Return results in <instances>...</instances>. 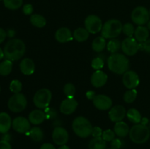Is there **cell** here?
<instances>
[{
  "label": "cell",
  "instance_id": "9",
  "mask_svg": "<svg viewBox=\"0 0 150 149\" xmlns=\"http://www.w3.org/2000/svg\"><path fill=\"white\" fill-rule=\"evenodd\" d=\"M84 25L86 30L93 34L100 32L103 26L101 19L95 15H90L87 16L84 20Z\"/></svg>",
  "mask_w": 150,
  "mask_h": 149
},
{
  "label": "cell",
  "instance_id": "33",
  "mask_svg": "<svg viewBox=\"0 0 150 149\" xmlns=\"http://www.w3.org/2000/svg\"><path fill=\"white\" fill-rule=\"evenodd\" d=\"M137 91L135 89H129L128 91L125 93L124 96H123V99L124 101L126 103H133L135 100H136V97H137Z\"/></svg>",
  "mask_w": 150,
  "mask_h": 149
},
{
  "label": "cell",
  "instance_id": "2",
  "mask_svg": "<svg viewBox=\"0 0 150 149\" xmlns=\"http://www.w3.org/2000/svg\"><path fill=\"white\" fill-rule=\"evenodd\" d=\"M108 67L112 72L117 74H122L128 70L129 59L126 56L121 53H113L107 60Z\"/></svg>",
  "mask_w": 150,
  "mask_h": 149
},
{
  "label": "cell",
  "instance_id": "34",
  "mask_svg": "<svg viewBox=\"0 0 150 149\" xmlns=\"http://www.w3.org/2000/svg\"><path fill=\"white\" fill-rule=\"evenodd\" d=\"M63 91L67 98H74L76 95V87L73 83H68L64 85Z\"/></svg>",
  "mask_w": 150,
  "mask_h": 149
},
{
  "label": "cell",
  "instance_id": "42",
  "mask_svg": "<svg viewBox=\"0 0 150 149\" xmlns=\"http://www.w3.org/2000/svg\"><path fill=\"white\" fill-rule=\"evenodd\" d=\"M122 145V140L120 139H114L111 142V146L112 148L114 149H120Z\"/></svg>",
  "mask_w": 150,
  "mask_h": 149
},
{
  "label": "cell",
  "instance_id": "43",
  "mask_svg": "<svg viewBox=\"0 0 150 149\" xmlns=\"http://www.w3.org/2000/svg\"><path fill=\"white\" fill-rule=\"evenodd\" d=\"M0 149H12L11 145L8 141L0 140Z\"/></svg>",
  "mask_w": 150,
  "mask_h": 149
},
{
  "label": "cell",
  "instance_id": "15",
  "mask_svg": "<svg viewBox=\"0 0 150 149\" xmlns=\"http://www.w3.org/2000/svg\"><path fill=\"white\" fill-rule=\"evenodd\" d=\"M126 110L122 105H115L113 108H111L108 112V117L110 120L113 122H119V121H122L123 118L125 117Z\"/></svg>",
  "mask_w": 150,
  "mask_h": 149
},
{
  "label": "cell",
  "instance_id": "41",
  "mask_svg": "<svg viewBox=\"0 0 150 149\" xmlns=\"http://www.w3.org/2000/svg\"><path fill=\"white\" fill-rule=\"evenodd\" d=\"M33 6L31 4H26L25 5H23V13H24L26 15H32V13H33Z\"/></svg>",
  "mask_w": 150,
  "mask_h": 149
},
{
  "label": "cell",
  "instance_id": "8",
  "mask_svg": "<svg viewBox=\"0 0 150 149\" xmlns=\"http://www.w3.org/2000/svg\"><path fill=\"white\" fill-rule=\"evenodd\" d=\"M149 13L147 9L142 6L136 7L131 13L132 21L139 26H144L149 21Z\"/></svg>",
  "mask_w": 150,
  "mask_h": 149
},
{
  "label": "cell",
  "instance_id": "31",
  "mask_svg": "<svg viewBox=\"0 0 150 149\" xmlns=\"http://www.w3.org/2000/svg\"><path fill=\"white\" fill-rule=\"evenodd\" d=\"M121 45L122 43L120 42L119 39L114 38V39H111V40H109V42L106 45L107 50L112 54L117 53L119 50L120 49V48H121Z\"/></svg>",
  "mask_w": 150,
  "mask_h": 149
},
{
  "label": "cell",
  "instance_id": "5",
  "mask_svg": "<svg viewBox=\"0 0 150 149\" xmlns=\"http://www.w3.org/2000/svg\"><path fill=\"white\" fill-rule=\"evenodd\" d=\"M130 138L136 144H142L147 141L150 137V130L146 125L142 124H135L129 132Z\"/></svg>",
  "mask_w": 150,
  "mask_h": 149
},
{
  "label": "cell",
  "instance_id": "37",
  "mask_svg": "<svg viewBox=\"0 0 150 149\" xmlns=\"http://www.w3.org/2000/svg\"><path fill=\"white\" fill-rule=\"evenodd\" d=\"M104 67V60L101 57H96L92 61V67L95 70H100Z\"/></svg>",
  "mask_w": 150,
  "mask_h": 149
},
{
  "label": "cell",
  "instance_id": "49",
  "mask_svg": "<svg viewBox=\"0 0 150 149\" xmlns=\"http://www.w3.org/2000/svg\"><path fill=\"white\" fill-rule=\"evenodd\" d=\"M148 123V120L146 119V118H142V121H141V123L140 124H143V125H146V124Z\"/></svg>",
  "mask_w": 150,
  "mask_h": 149
},
{
  "label": "cell",
  "instance_id": "29",
  "mask_svg": "<svg viewBox=\"0 0 150 149\" xmlns=\"http://www.w3.org/2000/svg\"><path fill=\"white\" fill-rule=\"evenodd\" d=\"M106 143L101 137H95L89 143V149H105Z\"/></svg>",
  "mask_w": 150,
  "mask_h": 149
},
{
  "label": "cell",
  "instance_id": "30",
  "mask_svg": "<svg viewBox=\"0 0 150 149\" xmlns=\"http://www.w3.org/2000/svg\"><path fill=\"white\" fill-rule=\"evenodd\" d=\"M13 69V61L10 60H4L0 63V74L2 76H7L10 74Z\"/></svg>",
  "mask_w": 150,
  "mask_h": 149
},
{
  "label": "cell",
  "instance_id": "28",
  "mask_svg": "<svg viewBox=\"0 0 150 149\" xmlns=\"http://www.w3.org/2000/svg\"><path fill=\"white\" fill-rule=\"evenodd\" d=\"M29 135L32 140L35 142H40L42 140L44 137V133L40 127H35L31 128L29 131Z\"/></svg>",
  "mask_w": 150,
  "mask_h": 149
},
{
  "label": "cell",
  "instance_id": "46",
  "mask_svg": "<svg viewBox=\"0 0 150 149\" xmlns=\"http://www.w3.org/2000/svg\"><path fill=\"white\" fill-rule=\"evenodd\" d=\"M40 149H56L55 147L51 143H44L40 147Z\"/></svg>",
  "mask_w": 150,
  "mask_h": 149
},
{
  "label": "cell",
  "instance_id": "55",
  "mask_svg": "<svg viewBox=\"0 0 150 149\" xmlns=\"http://www.w3.org/2000/svg\"><path fill=\"white\" fill-rule=\"evenodd\" d=\"M0 91H1V88H0Z\"/></svg>",
  "mask_w": 150,
  "mask_h": 149
},
{
  "label": "cell",
  "instance_id": "24",
  "mask_svg": "<svg viewBox=\"0 0 150 149\" xmlns=\"http://www.w3.org/2000/svg\"><path fill=\"white\" fill-rule=\"evenodd\" d=\"M89 32L86 30V28H78L73 32V38L79 42L86 41L89 37Z\"/></svg>",
  "mask_w": 150,
  "mask_h": 149
},
{
  "label": "cell",
  "instance_id": "19",
  "mask_svg": "<svg viewBox=\"0 0 150 149\" xmlns=\"http://www.w3.org/2000/svg\"><path fill=\"white\" fill-rule=\"evenodd\" d=\"M20 70L25 75H31L35 71V64L31 58H25L21 61Z\"/></svg>",
  "mask_w": 150,
  "mask_h": 149
},
{
  "label": "cell",
  "instance_id": "7",
  "mask_svg": "<svg viewBox=\"0 0 150 149\" xmlns=\"http://www.w3.org/2000/svg\"><path fill=\"white\" fill-rule=\"evenodd\" d=\"M27 105L26 98L23 93H14L9 99L7 106L10 111L13 112H20L24 110Z\"/></svg>",
  "mask_w": 150,
  "mask_h": 149
},
{
  "label": "cell",
  "instance_id": "27",
  "mask_svg": "<svg viewBox=\"0 0 150 149\" xmlns=\"http://www.w3.org/2000/svg\"><path fill=\"white\" fill-rule=\"evenodd\" d=\"M30 22L37 28H43L46 25V19L39 14H33L30 17Z\"/></svg>",
  "mask_w": 150,
  "mask_h": 149
},
{
  "label": "cell",
  "instance_id": "6",
  "mask_svg": "<svg viewBox=\"0 0 150 149\" xmlns=\"http://www.w3.org/2000/svg\"><path fill=\"white\" fill-rule=\"evenodd\" d=\"M52 99V93L48 89H41L35 93L33 97V102L39 109L48 108Z\"/></svg>",
  "mask_w": 150,
  "mask_h": 149
},
{
  "label": "cell",
  "instance_id": "38",
  "mask_svg": "<svg viewBox=\"0 0 150 149\" xmlns=\"http://www.w3.org/2000/svg\"><path fill=\"white\" fill-rule=\"evenodd\" d=\"M115 132L111 129H106L103 131L102 138L105 142H111L114 139H115Z\"/></svg>",
  "mask_w": 150,
  "mask_h": 149
},
{
  "label": "cell",
  "instance_id": "51",
  "mask_svg": "<svg viewBox=\"0 0 150 149\" xmlns=\"http://www.w3.org/2000/svg\"><path fill=\"white\" fill-rule=\"evenodd\" d=\"M58 149H70V148L68 147L66 145H61L59 148H58Z\"/></svg>",
  "mask_w": 150,
  "mask_h": 149
},
{
  "label": "cell",
  "instance_id": "23",
  "mask_svg": "<svg viewBox=\"0 0 150 149\" xmlns=\"http://www.w3.org/2000/svg\"><path fill=\"white\" fill-rule=\"evenodd\" d=\"M114 131L118 137H125L130 132V128L125 122L121 121L116 123L114 127Z\"/></svg>",
  "mask_w": 150,
  "mask_h": 149
},
{
  "label": "cell",
  "instance_id": "40",
  "mask_svg": "<svg viewBox=\"0 0 150 149\" xmlns=\"http://www.w3.org/2000/svg\"><path fill=\"white\" fill-rule=\"evenodd\" d=\"M103 134V130L100 127H95L92 129V134L91 135L93 137V138L95 137H101Z\"/></svg>",
  "mask_w": 150,
  "mask_h": 149
},
{
  "label": "cell",
  "instance_id": "53",
  "mask_svg": "<svg viewBox=\"0 0 150 149\" xmlns=\"http://www.w3.org/2000/svg\"><path fill=\"white\" fill-rule=\"evenodd\" d=\"M149 17H150V10H149Z\"/></svg>",
  "mask_w": 150,
  "mask_h": 149
},
{
  "label": "cell",
  "instance_id": "56",
  "mask_svg": "<svg viewBox=\"0 0 150 149\" xmlns=\"http://www.w3.org/2000/svg\"><path fill=\"white\" fill-rule=\"evenodd\" d=\"M0 1H1V0H0Z\"/></svg>",
  "mask_w": 150,
  "mask_h": 149
},
{
  "label": "cell",
  "instance_id": "32",
  "mask_svg": "<svg viewBox=\"0 0 150 149\" xmlns=\"http://www.w3.org/2000/svg\"><path fill=\"white\" fill-rule=\"evenodd\" d=\"M3 1L5 7L12 10L20 8L23 4V0H3Z\"/></svg>",
  "mask_w": 150,
  "mask_h": 149
},
{
  "label": "cell",
  "instance_id": "12",
  "mask_svg": "<svg viewBox=\"0 0 150 149\" xmlns=\"http://www.w3.org/2000/svg\"><path fill=\"white\" fill-rule=\"evenodd\" d=\"M52 139L54 143L58 145L61 146L65 145L69 139L68 132L64 127H57L53 130Z\"/></svg>",
  "mask_w": 150,
  "mask_h": 149
},
{
  "label": "cell",
  "instance_id": "13",
  "mask_svg": "<svg viewBox=\"0 0 150 149\" xmlns=\"http://www.w3.org/2000/svg\"><path fill=\"white\" fill-rule=\"evenodd\" d=\"M13 129L18 133H27L31 129L30 121L27 118L22 116L16 117L12 122Z\"/></svg>",
  "mask_w": 150,
  "mask_h": 149
},
{
  "label": "cell",
  "instance_id": "16",
  "mask_svg": "<svg viewBox=\"0 0 150 149\" xmlns=\"http://www.w3.org/2000/svg\"><path fill=\"white\" fill-rule=\"evenodd\" d=\"M78 102L74 98H67L62 102L59 110L64 115H70L77 109Z\"/></svg>",
  "mask_w": 150,
  "mask_h": 149
},
{
  "label": "cell",
  "instance_id": "45",
  "mask_svg": "<svg viewBox=\"0 0 150 149\" xmlns=\"http://www.w3.org/2000/svg\"><path fill=\"white\" fill-rule=\"evenodd\" d=\"M86 96L89 99H92V100H93V99L95 97L96 95H95V91H88L86 93Z\"/></svg>",
  "mask_w": 150,
  "mask_h": 149
},
{
  "label": "cell",
  "instance_id": "14",
  "mask_svg": "<svg viewBox=\"0 0 150 149\" xmlns=\"http://www.w3.org/2000/svg\"><path fill=\"white\" fill-rule=\"evenodd\" d=\"M92 101L95 108L100 110H107L111 109L113 104L111 98L104 94L96 95Z\"/></svg>",
  "mask_w": 150,
  "mask_h": 149
},
{
  "label": "cell",
  "instance_id": "48",
  "mask_svg": "<svg viewBox=\"0 0 150 149\" xmlns=\"http://www.w3.org/2000/svg\"><path fill=\"white\" fill-rule=\"evenodd\" d=\"M7 34L10 37H13L15 35V32L13 30H9L8 32H7Z\"/></svg>",
  "mask_w": 150,
  "mask_h": 149
},
{
  "label": "cell",
  "instance_id": "22",
  "mask_svg": "<svg viewBox=\"0 0 150 149\" xmlns=\"http://www.w3.org/2000/svg\"><path fill=\"white\" fill-rule=\"evenodd\" d=\"M149 29L147 27L144 26H139L136 29H135V39L139 42V43H142V42H146L149 38Z\"/></svg>",
  "mask_w": 150,
  "mask_h": 149
},
{
  "label": "cell",
  "instance_id": "1",
  "mask_svg": "<svg viewBox=\"0 0 150 149\" xmlns=\"http://www.w3.org/2000/svg\"><path fill=\"white\" fill-rule=\"evenodd\" d=\"M4 58L10 61H18L23 56L26 51L24 42L19 39H10L4 48Z\"/></svg>",
  "mask_w": 150,
  "mask_h": 149
},
{
  "label": "cell",
  "instance_id": "50",
  "mask_svg": "<svg viewBox=\"0 0 150 149\" xmlns=\"http://www.w3.org/2000/svg\"><path fill=\"white\" fill-rule=\"evenodd\" d=\"M4 57V51H2L1 48H0V60L2 59Z\"/></svg>",
  "mask_w": 150,
  "mask_h": 149
},
{
  "label": "cell",
  "instance_id": "52",
  "mask_svg": "<svg viewBox=\"0 0 150 149\" xmlns=\"http://www.w3.org/2000/svg\"><path fill=\"white\" fill-rule=\"evenodd\" d=\"M146 24H147V26H146V27H147V29H149V30H150V20L146 23Z\"/></svg>",
  "mask_w": 150,
  "mask_h": 149
},
{
  "label": "cell",
  "instance_id": "3",
  "mask_svg": "<svg viewBox=\"0 0 150 149\" xmlns=\"http://www.w3.org/2000/svg\"><path fill=\"white\" fill-rule=\"evenodd\" d=\"M72 127L75 134L82 138H86L92 134V127L90 121L83 116H78L73 120Z\"/></svg>",
  "mask_w": 150,
  "mask_h": 149
},
{
  "label": "cell",
  "instance_id": "35",
  "mask_svg": "<svg viewBox=\"0 0 150 149\" xmlns=\"http://www.w3.org/2000/svg\"><path fill=\"white\" fill-rule=\"evenodd\" d=\"M122 32L127 37H133L135 33L134 26L131 23H126L122 26Z\"/></svg>",
  "mask_w": 150,
  "mask_h": 149
},
{
  "label": "cell",
  "instance_id": "21",
  "mask_svg": "<svg viewBox=\"0 0 150 149\" xmlns=\"http://www.w3.org/2000/svg\"><path fill=\"white\" fill-rule=\"evenodd\" d=\"M11 118L7 112H0V133L5 134L8 132L12 126Z\"/></svg>",
  "mask_w": 150,
  "mask_h": 149
},
{
  "label": "cell",
  "instance_id": "36",
  "mask_svg": "<svg viewBox=\"0 0 150 149\" xmlns=\"http://www.w3.org/2000/svg\"><path fill=\"white\" fill-rule=\"evenodd\" d=\"M10 90L13 93H20L22 90V83L18 80H13L10 84Z\"/></svg>",
  "mask_w": 150,
  "mask_h": 149
},
{
  "label": "cell",
  "instance_id": "10",
  "mask_svg": "<svg viewBox=\"0 0 150 149\" xmlns=\"http://www.w3.org/2000/svg\"><path fill=\"white\" fill-rule=\"evenodd\" d=\"M121 48L127 56H134L139 51V42L133 37H127L122 41Z\"/></svg>",
  "mask_w": 150,
  "mask_h": 149
},
{
  "label": "cell",
  "instance_id": "44",
  "mask_svg": "<svg viewBox=\"0 0 150 149\" xmlns=\"http://www.w3.org/2000/svg\"><path fill=\"white\" fill-rule=\"evenodd\" d=\"M7 32L2 28H0V44L2 43L7 37Z\"/></svg>",
  "mask_w": 150,
  "mask_h": 149
},
{
  "label": "cell",
  "instance_id": "18",
  "mask_svg": "<svg viewBox=\"0 0 150 149\" xmlns=\"http://www.w3.org/2000/svg\"><path fill=\"white\" fill-rule=\"evenodd\" d=\"M73 38V35L71 31L67 27L59 28L55 33V39L60 43H65L71 41Z\"/></svg>",
  "mask_w": 150,
  "mask_h": 149
},
{
  "label": "cell",
  "instance_id": "4",
  "mask_svg": "<svg viewBox=\"0 0 150 149\" xmlns=\"http://www.w3.org/2000/svg\"><path fill=\"white\" fill-rule=\"evenodd\" d=\"M122 23L117 19H111L103 24L101 30V36L105 39H114L122 32Z\"/></svg>",
  "mask_w": 150,
  "mask_h": 149
},
{
  "label": "cell",
  "instance_id": "11",
  "mask_svg": "<svg viewBox=\"0 0 150 149\" xmlns=\"http://www.w3.org/2000/svg\"><path fill=\"white\" fill-rule=\"evenodd\" d=\"M122 83L124 86L128 89H136L140 83V79L136 72L133 70H127L123 74Z\"/></svg>",
  "mask_w": 150,
  "mask_h": 149
},
{
  "label": "cell",
  "instance_id": "47",
  "mask_svg": "<svg viewBox=\"0 0 150 149\" xmlns=\"http://www.w3.org/2000/svg\"><path fill=\"white\" fill-rule=\"evenodd\" d=\"M4 135L3 136V137H2V140H6V141H8L9 142V140H10V134H7V133H5V134H4Z\"/></svg>",
  "mask_w": 150,
  "mask_h": 149
},
{
  "label": "cell",
  "instance_id": "26",
  "mask_svg": "<svg viewBox=\"0 0 150 149\" xmlns=\"http://www.w3.org/2000/svg\"><path fill=\"white\" fill-rule=\"evenodd\" d=\"M126 116L128 118L129 121L136 124H140L142 119L140 112L136 108H130V110H128L126 113Z\"/></svg>",
  "mask_w": 150,
  "mask_h": 149
},
{
  "label": "cell",
  "instance_id": "54",
  "mask_svg": "<svg viewBox=\"0 0 150 149\" xmlns=\"http://www.w3.org/2000/svg\"><path fill=\"white\" fill-rule=\"evenodd\" d=\"M108 149H114V148H108Z\"/></svg>",
  "mask_w": 150,
  "mask_h": 149
},
{
  "label": "cell",
  "instance_id": "25",
  "mask_svg": "<svg viewBox=\"0 0 150 149\" xmlns=\"http://www.w3.org/2000/svg\"><path fill=\"white\" fill-rule=\"evenodd\" d=\"M105 47H106V41H105V38L102 36L96 37L92 42V49L97 53L102 52L105 49Z\"/></svg>",
  "mask_w": 150,
  "mask_h": 149
},
{
  "label": "cell",
  "instance_id": "20",
  "mask_svg": "<svg viewBox=\"0 0 150 149\" xmlns=\"http://www.w3.org/2000/svg\"><path fill=\"white\" fill-rule=\"evenodd\" d=\"M45 118L46 115L45 112L40 109L34 110L29 115V121L34 125H39L42 124L45 121Z\"/></svg>",
  "mask_w": 150,
  "mask_h": 149
},
{
  "label": "cell",
  "instance_id": "17",
  "mask_svg": "<svg viewBox=\"0 0 150 149\" xmlns=\"http://www.w3.org/2000/svg\"><path fill=\"white\" fill-rule=\"evenodd\" d=\"M108 76L102 70H96L91 77V83L95 88H101L106 83Z\"/></svg>",
  "mask_w": 150,
  "mask_h": 149
},
{
  "label": "cell",
  "instance_id": "39",
  "mask_svg": "<svg viewBox=\"0 0 150 149\" xmlns=\"http://www.w3.org/2000/svg\"><path fill=\"white\" fill-rule=\"evenodd\" d=\"M139 50H142L148 53H150V39H147L146 42L139 43Z\"/></svg>",
  "mask_w": 150,
  "mask_h": 149
}]
</instances>
